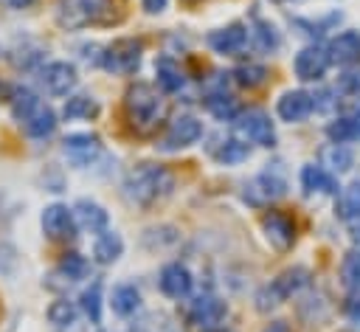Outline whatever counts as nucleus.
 Masks as SVG:
<instances>
[{
  "mask_svg": "<svg viewBox=\"0 0 360 332\" xmlns=\"http://www.w3.org/2000/svg\"><path fill=\"white\" fill-rule=\"evenodd\" d=\"M124 113L135 135H152L169 115V101L149 82H135L124 96Z\"/></svg>",
  "mask_w": 360,
  "mask_h": 332,
  "instance_id": "obj_1",
  "label": "nucleus"
},
{
  "mask_svg": "<svg viewBox=\"0 0 360 332\" xmlns=\"http://www.w3.org/2000/svg\"><path fill=\"white\" fill-rule=\"evenodd\" d=\"M124 17V0H59L56 20L62 28H87V25H112Z\"/></svg>",
  "mask_w": 360,
  "mask_h": 332,
  "instance_id": "obj_2",
  "label": "nucleus"
},
{
  "mask_svg": "<svg viewBox=\"0 0 360 332\" xmlns=\"http://www.w3.org/2000/svg\"><path fill=\"white\" fill-rule=\"evenodd\" d=\"M172 189H174V177L158 163H141L124 180V197L141 208H149L152 203L163 200L166 194H172Z\"/></svg>",
  "mask_w": 360,
  "mask_h": 332,
  "instance_id": "obj_3",
  "label": "nucleus"
},
{
  "mask_svg": "<svg viewBox=\"0 0 360 332\" xmlns=\"http://www.w3.org/2000/svg\"><path fill=\"white\" fill-rule=\"evenodd\" d=\"M11 115L20 121V127L31 138H48L56 129V115L53 110L28 87H17L11 93Z\"/></svg>",
  "mask_w": 360,
  "mask_h": 332,
  "instance_id": "obj_4",
  "label": "nucleus"
},
{
  "mask_svg": "<svg viewBox=\"0 0 360 332\" xmlns=\"http://www.w3.org/2000/svg\"><path fill=\"white\" fill-rule=\"evenodd\" d=\"M141 56H143V42L135 37H121L104 48L101 65L115 76H132L141 68Z\"/></svg>",
  "mask_w": 360,
  "mask_h": 332,
  "instance_id": "obj_5",
  "label": "nucleus"
},
{
  "mask_svg": "<svg viewBox=\"0 0 360 332\" xmlns=\"http://www.w3.org/2000/svg\"><path fill=\"white\" fill-rule=\"evenodd\" d=\"M233 132L236 138H242L245 143H256V146H273L276 143V132H273V121L264 110L250 107V110H239L233 118Z\"/></svg>",
  "mask_w": 360,
  "mask_h": 332,
  "instance_id": "obj_6",
  "label": "nucleus"
},
{
  "mask_svg": "<svg viewBox=\"0 0 360 332\" xmlns=\"http://www.w3.org/2000/svg\"><path fill=\"white\" fill-rule=\"evenodd\" d=\"M307 281H309V273H307V267H290V270H284L281 276H276L270 284H264L262 290H259V295H256V307L259 309H270V307H276V304H281V301H287L292 293H298L301 287H307Z\"/></svg>",
  "mask_w": 360,
  "mask_h": 332,
  "instance_id": "obj_7",
  "label": "nucleus"
},
{
  "mask_svg": "<svg viewBox=\"0 0 360 332\" xmlns=\"http://www.w3.org/2000/svg\"><path fill=\"white\" fill-rule=\"evenodd\" d=\"M228 307L217 295H200L188 309V332H225Z\"/></svg>",
  "mask_w": 360,
  "mask_h": 332,
  "instance_id": "obj_8",
  "label": "nucleus"
},
{
  "mask_svg": "<svg viewBox=\"0 0 360 332\" xmlns=\"http://www.w3.org/2000/svg\"><path fill=\"white\" fill-rule=\"evenodd\" d=\"M39 225H42V234L53 242H65V239H73L76 236V217L68 205H48L39 217Z\"/></svg>",
  "mask_w": 360,
  "mask_h": 332,
  "instance_id": "obj_9",
  "label": "nucleus"
},
{
  "mask_svg": "<svg viewBox=\"0 0 360 332\" xmlns=\"http://www.w3.org/2000/svg\"><path fill=\"white\" fill-rule=\"evenodd\" d=\"M287 191V174L281 169V163H267V169L253 180V186L245 191V197L250 194L253 203H264V200H276Z\"/></svg>",
  "mask_w": 360,
  "mask_h": 332,
  "instance_id": "obj_10",
  "label": "nucleus"
},
{
  "mask_svg": "<svg viewBox=\"0 0 360 332\" xmlns=\"http://www.w3.org/2000/svg\"><path fill=\"white\" fill-rule=\"evenodd\" d=\"M208 48L214 53H222V56H236L239 51H245L248 45V25L245 23H231L225 28H217L205 37Z\"/></svg>",
  "mask_w": 360,
  "mask_h": 332,
  "instance_id": "obj_11",
  "label": "nucleus"
},
{
  "mask_svg": "<svg viewBox=\"0 0 360 332\" xmlns=\"http://www.w3.org/2000/svg\"><path fill=\"white\" fill-rule=\"evenodd\" d=\"M326 68H329V53L321 45H307L292 59V70L301 82H318L326 73Z\"/></svg>",
  "mask_w": 360,
  "mask_h": 332,
  "instance_id": "obj_12",
  "label": "nucleus"
},
{
  "mask_svg": "<svg viewBox=\"0 0 360 332\" xmlns=\"http://www.w3.org/2000/svg\"><path fill=\"white\" fill-rule=\"evenodd\" d=\"M62 152L73 166H90L101 155V141L90 132H73L62 141Z\"/></svg>",
  "mask_w": 360,
  "mask_h": 332,
  "instance_id": "obj_13",
  "label": "nucleus"
},
{
  "mask_svg": "<svg viewBox=\"0 0 360 332\" xmlns=\"http://www.w3.org/2000/svg\"><path fill=\"white\" fill-rule=\"evenodd\" d=\"M202 135V124L194 118V115H180L169 124L163 141H160V149L166 152H174V149H183V146H191L197 138Z\"/></svg>",
  "mask_w": 360,
  "mask_h": 332,
  "instance_id": "obj_14",
  "label": "nucleus"
},
{
  "mask_svg": "<svg viewBox=\"0 0 360 332\" xmlns=\"http://www.w3.org/2000/svg\"><path fill=\"white\" fill-rule=\"evenodd\" d=\"M262 231L276 250H287L295 242V222L281 211H267L262 217Z\"/></svg>",
  "mask_w": 360,
  "mask_h": 332,
  "instance_id": "obj_15",
  "label": "nucleus"
},
{
  "mask_svg": "<svg viewBox=\"0 0 360 332\" xmlns=\"http://www.w3.org/2000/svg\"><path fill=\"white\" fill-rule=\"evenodd\" d=\"M39 82L51 96H68L76 87V68L70 62H51L42 68Z\"/></svg>",
  "mask_w": 360,
  "mask_h": 332,
  "instance_id": "obj_16",
  "label": "nucleus"
},
{
  "mask_svg": "<svg viewBox=\"0 0 360 332\" xmlns=\"http://www.w3.org/2000/svg\"><path fill=\"white\" fill-rule=\"evenodd\" d=\"M312 110H315V107H312V93H307V90H287V93L278 98V104H276L278 118L287 121V124H301V121H307Z\"/></svg>",
  "mask_w": 360,
  "mask_h": 332,
  "instance_id": "obj_17",
  "label": "nucleus"
},
{
  "mask_svg": "<svg viewBox=\"0 0 360 332\" xmlns=\"http://www.w3.org/2000/svg\"><path fill=\"white\" fill-rule=\"evenodd\" d=\"M163 295L169 298H186L191 293V273L186 264L180 262H169L163 270H160V279H158Z\"/></svg>",
  "mask_w": 360,
  "mask_h": 332,
  "instance_id": "obj_18",
  "label": "nucleus"
},
{
  "mask_svg": "<svg viewBox=\"0 0 360 332\" xmlns=\"http://www.w3.org/2000/svg\"><path fill=\"white\" fill-rule=\"evenodd\" d=\"M326 53H329V62H335V65H357L360 62V31H343V34H338L332 42H329V48H326Z\"/></svg>",
  "mask_w": 360,
  "mask_h": 332,
  "instance_id": "obj_19",
  "label": "nucleus"
},
{
  "mask_svg": "<svg viewBox=\"0 0 360 332\" xmlns=\"http://www.w3.org/2000/svg\"><path fill=\"white\" fill-rule=\"evenodd\" d=\"M301 189H304V194H338L340 186H338L332 172L309 163L301 169Z\"/></svg>",
  "mask_w": 360,
  "mask_h": 332,
  "instance_id": "obj_20",
  "label": "nucleus"
},
{
  "mask_svg": "<svg viewBox=\"0 0 360 332\" xmlns=\"http://www.w3.org/2000/svg\"><path fill=\"white\" fill-rule=\"evenodd\" d=\"M73 217H76V222H79L84 231H90V234L107 231V222H110L107 211H104L98 203H93V200H79V203L73 205Z\"/></svg>",
  "mask_w": 360,
  "mask_h": 332,
  "instance_id": "obj_21",
  "label": "nucleus"
},
{
  "mask_svg": "<svg viewBox=\"0 0 360 332\" xmlns=\"http://www.w3.org/2000/svg\"><path fill=\"white\" fill-rule=\"evenodd\" d=\"M124 253V239L115 231H101L93 242V256L98 264H112Z\"/></svg>",
  "mask_w": 360,
  "mask_h": 332,
  "instance_id": "obj_22",
  "label": "nucleus"
},
{
  "mask_svg": "<svg viewBox=\"0 0 360 332\" xmlns=\"http://www.w3.org/2000/svg\"><path fill=\"white\" fill-rule=\"evenodd\" d=\"M326 135L332 143H352L360 141V113L352 115H340L326 127Z\"/></svg>",
  "mask_w": 360,
  "mask_h": 332,
  "instance_id": "obj_23",
  "label": "nucleus"
},
{
  "mask_svg": "<svg viewBox=\"0 0 360 332\" xmlns=\"http://www.w3.org/2000/svg\"><path fill=\"white\" fill-rule=\"evenodd\" d=\"M335 217L343 222L360 219V183H349L346 189H340L335 200Z\"/></svg>",
  "mask_w": 360,
  "mask_h": 332,
  "instance_id": "obj_24",
  "label": "nucleus"
},
{
  "mask_svg": "<svg viewBox=\"0 0 360 332\" xmlns=\"http://www.w3.org/2000/svg\"><path fill=\"white\" fill-rule=\"evenodd\" d=\"M205 107H208V113H211L214 118H219V121H233L236 113H239L236 98H233L231 93H225V90H211V93L205 96Z\"/></svg>",
  "mask_w": 360,
  "mask_h": 332,
  "instance_id": "obj_25",
  "label": "nucleus"
},
{
  "mask_svg": "<svg viewBox=\"0 0 360 332\" xmlns=\"http://www.w3.org/2000/svg\"><path fill=\"white\" fill-rule=\"evenodd\" d=\"M248 37L253 39V45L259 51H276L278 42H281L276 25L267 23V20H262V17H253V25H248Z\"/></svg>",
  "mask_w": 360,
  "mask_h": 332,
  "instance_id": "obj_26",
  "label": "nucleus"
},
{
  "mask_svg": "<svg viewBox=\"0 0 360 332\" xmlns=\"http://www.w3.org/2000/svg\"><path fill=\"white\" fill-rule=\"evenodd\" d=\"M155 73H158V84L166 90V93H174V90H180L183 87V70H180V65L172 59V56H160L158 62H155Z\"/></svg>",
  "mask_w": 360,
  "mask_h": 332,
  "instance_id": "obj_27",
  "label": "nucleus"
},
{
  "mask_svg": "<svg viewBox=\"0 0 360 332\" xmlns=\"http://www.w3.org/2000/svg\"><path fill=\"white\" fill-rule=\"evenodd\" d=\"M110 304H112V312H115V315L127 318V315L138 312V307H141V293H138L132 284H118V287L112 290V295H110Z\"/></svg>",
  "mask_w": 360,
  "mask_h": 332,
  "instance_id": "obj_28",
  "label": "nucleus"
},
{
  "mask_svg": "<svg viewBox=\"0 0 360 332\" xmlns=\"http://www.w3.org/2000/svg\"><path fill=\"white\" fill-rule=\"evenodd\" d=\"M62 115L68 121H90V118L98 115V101L90 98V96H73V98L65 101Z\"/></svg>",
  "mask_w": 360,
  "mask_h": 332,
  "instance_id": "obj_29",
  "label": "nucleus"
},
{
  "mask_svg": "<svg viewBox=\"0 0 360 332\" xmlns=\"http://www.w3.org/2000/svg\"><path fill=\"white\" fill-rule=\"evenodd\" d=\"M340 281L346 290L360 293V250H349L340 262Z\"/></svg>",
  "mask_w": 360,
  "mask_h": 332,
  "instance_id": "obj_30",
  "label": "nucleus"
},
{
  "mask_svg": "<svg viewBox=\"0 0 360 332\" xmlns=\"http://www.w3.org/2000/svg\"><path fill=\"white\" fill-rule=\"evenodd\" d=\"M321 158H323V166H329V169L338 172V174H343V172L352 169V152H349L343 143H329V146L321 152Z\"/></svg>",
  "mask_w": 360,
  "mask_h": 332,
  "instance_id": "obj_31",
  "label": "nucleus"
},
{
  "mask_svg": "<svg viewBox=\"0 0 360 332\" xmlns=\"http://www.w3.org/2000/svg\"><path fill=\"white\" fill-rule=\"evenodd\" d=\"M59 273H62L68 281H79V279H84V276L90 273V262H87L82 253L70 250V253L62 256V262H59Z\"/></svg>",
  "mask_w": 360,
  "mask_h": 332,
  "instance_id": "obj_32",
  "label": "nucleus"
},
{
  "mask_svg": "<svg viewBox=\"0 0 360 332\" xmlns=\"http://www.w3.org/2000/svg\"><path fill=\"white\" fill-rule=\"evenodd\" d=\"M233 79L242 84V87H262L264 82H267V68H262V65H253V62H248V65H239L236 70H233Z\"/></svg>",
  "mask_w": 360,
  "mask_h": 332,
  "instance_id": "obj_33",
  "label": "nucleus"
},
{
  "mask_svg": "<svg viewBox=\"0 0 360 332\" xmlns=\"http://www.w3.org/2000/svg\"><path fill=\"white\" fill-rule=\"evenodd\" d=\"M250 155V146L245 143V141H239V138H231V141H225L219 149H217V160L219 163H239V160H245Z\"/></svg>",
  "mask_w": 360,
  "mask_h": 332,
  "instance_id": "obj_34",
  "label": "nucleus"
},
{
  "mask_svg": "<svg viewBox=\"0 0 360 332\" xmlns=\"http://www.w3.org/2000/svg\"><path fill=\"white\" fill-rule=\"evenodd\" d=\"M48 321H51L56 329H68V326H73V321H76V307H73L70 301H53V304L48 307Z\"/></svg>",
  "mask_w": 360,
  "mask_h": 332,
  "instance_id": "obj_35",
  "label": "nucleus"
},
{
  "mask_svg": "<svg viewBox=\"0 0 360 332\" xmlns=\"http://www.w3.org/2000/svg\"><path fill=\"white\" fill-rule=\"evenodd\" d=\"M82 309L87 312V318H90L93 324L101 321V284H98V281H93V284L82 293Z\"/></svg>",
  "mask_w": 360,
  "mask_h": 332,
  "instance_id": "obj_36",
  "label": "nucleus"
},
{
  "mask_svg": "<svg viewBox=\"0 0 360 332\" xmlns=\"http://www.w3.org/2000/svg\"><path fill=\"white\" fill-rule=\"evenodd\" d=\"M340 20V14H329V17H323V20H318V23H312V20H292L298 28H307L304 34H309V37H318V34H323V28H329L332 23H338Z\"/></svg>",
  "mask_w": 360,
  "mask_h": 332,
  "instance_id": "obj_37",
  "label": "nucleus"
},
{
  "mask_svg": "<svg viewBox=\"0 0 360 332\" xmlns=\"http://www.w3.org/2000/svg\"><path fill=\"white\" fill-rule=\"evenodd\" d=\"M338 90H340V93H349V96H357V93H360V70L343 73L340 82H338Z\"/></svg>",
  "mask_w": 360,
  "mask_h": 332,
  "instance_id": "obj_38",
  "label": "nucleus"
},
{
  "mask_svg": "<svg viewBox=\"0 0 360 332\" xmlns=\"http://www.w3.org/2000/svg\"><path fill=\"white\" fill-rule=\"evenodd\" d=\"M346 318L352 324H360V293H354L349 301H346Z\"/></svg>",
  "mask_w": 360,
  "mask_h": 332,
  "instance_id": "obj_39",
  "label": "nucleus"
},
{
  "mask_svg": "<svg viewBox=\"0 0 360 332\" xmlns=\"http://www.w3.org/2000/svg\"><path fill=\"white\" fill-rule=\"evenodd\" d=\"M166 3H169V0H141V6H143L149 14H160V11L166 8Z\"/></svg>",
  "mask_w": 360,
  "mask_h": 332,
  "instance_id": "obj_40",
  "label": "nucleus"
},
{
  "mask_svg": "<svg viewBox=\"0 0 360 332\" xmlns=\"http://www.w3.org/2000/svg\"><path fill=\"white\" fill-rule=\"evenodd\" d=\"M262 332H290V326H287L284 321H273V324H267Z\"/></svg>",
  "mask_w": 360,
  "mask_h": 332,
  "instance_id": "obj_41",
  "label": "nucleus"
},
{
  "mask_svg": "<svg viewBox=\"0 0 360 332\" xmlns=\"http://www.w3.org/2000/svg\"><path fill=\"white\" fill-rule=\"evenodd\" d=\"M349 236H352V242H354V245L360 248V219H357V222L352 225V231H349Z\"/></svg>",
  "mask_w": 360,
  "mask_h": 332,
  "instance_id": "obj_42",
  "label": "nucleus"
},
{
  "mask_svg": "<svg viewBox=\"0 0 360 332\" xmlns=\"http://www.w3.org/2000/svg\"><path fill=\"white\" fill-rule=\"evenodd\" d=\"M11 8H28V6H34L37 0H6Z\"/></svg>",
  "mask_w": 360,
  "mask_h": 332,
  "instance_id": "obj_43",
  "label": "nucleus"
}]
</instances>
